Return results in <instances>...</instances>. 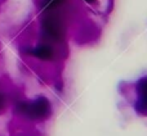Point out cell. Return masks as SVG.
<instances>
[{"mask_svg":"<svg viewBox=\"0 0 147 136\" xmlns=\"http://www.w3.org/2000/svg\"><path fill=\"white\" fill-rule=\"evenodd\" d=\"M45 108H47V101L38 100L28 105V113L32 114V116H39V114H43L45 112Z\"/></svg>","mask_w":147,"mask_h":136,"instance_id":"1","label":"cell"},{"mask_svg":"<svg viewBox=\"0 0 147 136\" xmlns=\"http://www.w3.org/2000/svg\"><path fill=\"white\" fill-rule=\"evenodd\" d=\"M138 94H140V103L141 105L147 107V78L143 80L140 83V89H138Z\"/></svg>","mask_w":147,"mask_h":136,"instance_id":"2","label":"cell"},{"mask_svg":"<svg viewBox=\"0 0 147 136\" xmlns=\"http://www.w3.org/2000/svg\"><path fill=\"white\" fill-rule=\"evenodd\" d=\"M34 54H35L36 57H39V58L47 59V58H51L52 57V49L49 48V46H40V48L35 49Z\"/></svg>","mask_w":147,"mask_h":136,"instance_id":"3","label":"cell"},{"mask_svg":"<svg viewBox=\"0 0 147 136\" xmlns=\"http://www.w3.org/2000/svg\"><path fill=\"white\" fill-rule=\"evenodd\" d=\"M4 104H5V98H4V95H3V94H0V108H3V107H4Z\"/></svg>","mask_w":147,"mask_h":136,"instance_id":"4","label":"cell"},{"mask_svg":"<svg viewBox=\"0 0 147 136\" xmlns=\"http://www.w3.org/2000/svg\"><path fill=\"white\" fill-rule=\"evenodd\" d=\"M85 1H88V3H93V1H96V0H85Z\"/></svg>","mask_w":147,"mask_h":136,"instance_id":"5","label":"cell"}]
</instances>
